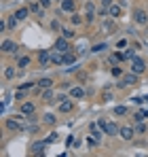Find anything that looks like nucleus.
Listing matches in <instances>:
<instances>
[{
    "label": "nucleus",
    "instance_id": "1",
    "mask_svg": "<svg viewBox=\"0 0 148 157\" xmlns=\"http://www.w3.org/2000/svg\"><path fill=\"white\" fill-rule=\"evenodd\" d=\"M140 83V75L135 72H129V75H123L121 81L117 83V89H123V87H131V85H138Z\"/></svg>",
    "mask_w": 148,
    "mask_h": 157
},
{
    "label": "nucleus",
    "instance_id": "2",
    "mask_svg": "<svg viewBox=\"0 0 148 157\" xmlns=\"http://www.w3.org/2000/svg\"><path fill=\"white\" fill-rule=\"evenodd\" d=\"M129 70L135 72V75H144V72H146V62H144L142 57L135 55V57L131 59V64H129Z\"/></svg>",
    "mask_w": 148,
    "mask_h": 157
},
{
    "label": "nucleus",
    "instance_id": "3",
    "mask_svg": "<svg viewBox=\"0 0 148 157\" xmlns=\"http://www.w3.org/2000/svg\"><path fill=\"white\" fill-rule=\"evenodd\" d=\"M19 51H21V47L15 40H4L2 43V53H11L13 57H19Z\"/></svg>",
    "mask_w": 148,
    "mask_h": 157
},
{
    "label": "nucleus",
    "instance_id": "4",
    "mask_svg": "<svg viewBox=\"0 0 148 157\" xmlns=\"http://www.w3.org/2000/svg\"><path fill=\"white\" fill-rule=\"evenodd\" d=\"M133 24L146 26L148 24V11H144V9H135V11H133Z\"/></svg>",
    "mask_w": 148,
    "mask_h": 157
},
{
    "label": "nucleus",
    "instance_id": "5",
    "mask_svg": "<svg viewBox=\"0 0 148 157\" xmlns=\"http://www.w3.org/2000/svg\"><path fill=\"white\" fill-rule=\"evenodd\" d=\"M38 66H40V68L53 66V62H51V49H43V51H38Z\"/></svg>",
    "mask_w": 148,
    "mask_h": 157
},
{
    "label": "nucleus",
    "instance_id": "6",
    "mask_svg": "<svg viewBox=\"0 0 148 157\" xmlns=\"http://www.w3.org/2000/svg\"><path fill=\"white\" fill-rule=\"evenodd\" d=\"M53 49H57V51H61V53H68V51H72V45H70V40H68V38L59 36V38L55 40Z\"/></svg>",
    "mask_w": 148,
    "mask_h": 157
},
{
    "label": "nucleus",
    "instance_id": "7",
    "mask_svg": "<svg viewBox=\"0 0 148 157\" xmlns=\"http://www.w3.org/2000/svg\"><path fill=\"white\" fill-rule=\"evenodd\" d=\"M57 110H59L61 115H66V113H72V110H74V102H72V98L68 96L66 100H61V102L57 104Z\"/></svg>",
    "mask_w": 148,
    "mask_h": 157
},
{
    "label": "nucleus",
    "instance_id": "8",
    "mask_svg": "<svg viewBox=\"0 0 148 157\" xmlns=\"http://www.w3.org/2000/svg\"><path fill=\"white\" fill-rule=\"evenodd\" d=\"M68 96H70L72 100H83V98L87 96V89H85L83 85H78V87H70V91H68Z\"/></svg>",
    "mask_w": 148,
    "mask_h": 157
},
{
    "label": "nucleus",
    "instance_id": "9",
    "mask_svg": "<svg viewBox=\"0 0 148 157\" xmlns=\"http://www.w3.org/2000/svg\"><path fill=\"white\" fill-rule=\"evenodd\" d=\"M4 130L6 132H24V125L17 119H4Z\"/></svg>",
    "mask_w": 148,
    "mask_h": 157
},
{
    "label": "nucleus",
    "instance_id": "10",
    "mask_svg": "<svg viewBox=\"0 0 148 157\" xmlns=\"http://www.w3.org/2000/svg\"><path fill=\"white\" fill-rule=\"evenodd\" d=\"M30 64H32V57H30V55H19V57H15V66H17L19 70L30 68Z\"/></svg>",
    "mask_w": 148,
    "mask_h": 157
},
{
    "label": "nucleus",
    "instance_id": "11",
    "mask_svg": "<svg viewBox=\"0 0 148 157\" xmlns=\"http://www.w3.org/2000/svg\"><path fill=\"white\" fill-rule=\"evenodd\" d=\"M59 11L72 15V13H76V2H74V0H61V9H59Z\"/></svg>",
    "mask_w": 148,
    "mask_h": 157
},
{
    "label": "nucleus",
    "instance_id": "12",
    "mask_svg": "<svg viewBox=\"0 0 148 157\" xmlns=\"http://www.w3.org/2000/svg\"><path fill=\"white\" fill-rule=\"evenodd\" d=\"M119 136H121L123 140H127V142H129V140H133V136H135V130H133L131 125H123V128H121V132H119Z\"/></svg>",
    "mask_w": 148,
    "mask_h": 157
},
{
    "label": "nucleus",
    "instance_id": "13",
    "mask_svg": "<svg viewBox=\"0 0 148 157\" xmlns=\"http://www.w3.org/2000/svg\"><path fill=\"white\" fill-rule=\"evenodd\" d=\"M40 100H43V102H49V104H53V100H55L53 87H47V89H40Z\"/></svg>",
    "mask_w": 148,
    "mask_h": 157
},
{
    "label": "nucleus",
    "instance_id": "14",
    "mask_svg": "<svg viewBox=\"0 0 148 157\" xmlns=\"http://www.w3.org/2000/svg\"><path fill=\"white\" fill-rule=\"evenodd\" d=\"M51 62H53V66H64V53L51 49Z\"/></svg>",
    "mask_w": 148,
    "mask_h": 157
},
{
    "label": "nucleus",
    "instance_id": "15",
    "mask_svg": "<svg viewBox=\"0 0 148 157\" xmlns=\"http://www.w3.org/2000/svg\"><path fill=\"white\" fill-rule=\"evenodd\" d=\"M19 110H21V115H34L36 113V104L34 102H21V106H19Z\"/></svg>",
    "mask_w": 148,
    "mask_h": 157
},
{
    "label": "nucleus",
    "instance_id": "16",
    "mask_svg": "<svg viewBox=\"0 0 148 157\" xmlns=\"http://www.w3.org/2000/svg\"><path fill=\"white\" fill-rule=\"evenodd\" d=\"M30 11H32V15H36V17H43V15H45V6H43L40 2H30Z\"/></svg>",
    "mask_w": 148,
    "mask_h": 157
},
{
    "label": "nucleus",
    "instance_id": "17",
    "mask_svg": "<svg viewBox=\"0 0 148 157\" xmlns=\"http://www.w3.org/2000/svg\"><path fill=\"white\" fill-rule=\"evenodd\" d=\"M119 132H121V128H119L114 121H108V123H106V130H104V134H108V136H119Z\"/></svg>",
    "mask_w": 148,
    "mask_h": 157
},
{
    "label": "nucleus",
    "instance_id": "18",
    "mask_svg": "<svg viewBox=\"0 0 148 157\" xmlns=\"http://www.w3.org/2000/svg\"><path fill=\"white\" fill-rule=\"evenodd\" d=\"M108 15H110L112 19H119V17L123 15V9H121V4H117V2H114V4L108 9Z\"/></svg>",
    "mask_w": 148,
    "mask_h": 157
},
{
    "label": "nucleus",
    "instance_id": "19",
    "mask_svg": "<svg viewBox=\"0 0 148 157\" xmlns=\"http://www.w3.org/2000/svg\"><path fill=\"white\" fill-rule=\"evenodd\" d=\"M45 147H47V140H43V142H34L30 149H32V153H34V155H45V151H43Z\"/></svg>",
    "mask_w": 148,
    "mask_h": 157
},
{
    "label": "nucleus",
    "instance_id": "20",
    "mask_svg": "<svg viewBox=\"0 0 148 157\" xmlns=\"http://www.w3.org/2000/svg\"><path fill=\"white\" fill-rule=\"evenodd\" d=\"M76 57H78V53H74V51L64 53V66H72V64H76Z\"/></svg>",
    "mask_w": 148,
    "mask_h": 157
},
{
    "label": "nucleus",
    "instance_id": "21",
    "mask_svg": "<svg viewBox=\"0 0 148 157\" xmlns=\"http://www.w3.org/2000/svg\"><path fill=\"white\" fill-rule=\"evenodd\" d=\"M30 13H32V11H30V6H21V9H17V11H15V15H17V19H19V21L28 19V17H30Z\"/></svg>",
    "mask_w": 148,
    "mask_h": 157
},
{
    "label": "nucleus",
    "instance_id": "22",
    "mask_svg": "<svg viewBox=\"0 0 148 157\" xmlns=\"http://www.w3.org/2000/svg\"><path fill=\"white\" fill-rule=\"evenodd\" d=\"M102 28H104L106 34H112L114 28H117V21H114V19H106V21H102Z\"/></svg>",
    "mask_w": 148,
    "mask_h": 157
},
{
    "label": "nucleus",
    "instance_id": "23",
    "mask_svg": "<svg viewBox=\"0 0 148 157\" xmlns=\"http://www.w3.org/2000/svg\"><path fill=\"white\" fill-rule=\"evenodd\" d=\"M36 83H38V89H47V87H53V78H51V77H43V78H38Z\"/></svg>",
    "mask_w": 148,
    "mask_h": 157
},
{
    "label": "nucleus",
    "instance_id": "24",
    "mask_svg": "<svg viewBox=\"0 0 148 157\" xmlns=\"http://www.w3.org/2000/svg\"><path fill=\"white\" fill-rule=\"evenodd\" d=\"M6 24H9V30H15V28L19 26V19H17V15H15V13H11V15L6 17Z\"/></svg>",
    "mask_w": 148,
    "mask_h": 157
},
{
    "label": "nucleus",
    "instance_id": "25",
    "mask_svg": "<svg viewBox=\"0 0 148 157\" xmlns=\"http://www.w3.org/2000/svg\"><path fill=\"white\" fill-rule=\"evenodd\" d=\"M15 68H17V66H6V68H4V81H13V78H15V75H17Z\"/></svg>",
    "mask_w": 148,
    "mask_h": 157
},
{
    "label": "nucleus",
    "instance_id": "26",
    "mask_svg": "<svg viewBox=\"0 0 148 157\" xmlns=\"http://www.w3.org/2000/svg\"><path fill=\"white\" fill-rule=\"evenodd\" d=\"M110 75H112L114 78H121V77L125 75V72H123V68H121V66L117 64V66H112V68H110Z\"/></svg>",
    "mask_w": 148,
    "mask_h": 157
},
{
    "label": "nucleus",
    "instance_id": "27",
    "mask_svg": "<svg viewBox=\"0 0 148 157\" xmlns=\"http://www.w3.org/2000/svg\"><path fill=\"white\" fill-rule=\"evenodd\" d=\"M61 36H64V38H68V40H70V38H74V36H76V32H74L72 28H61Z\"/></svg>",
    "mask_w": 148,
    "mask_h": 157
},
{
    "label": "nucleus",
    "instance_id": "28",
    "mask_svg": "<svg viewBox=\"0 0 148 157\" xmlns=\"http://www.w3.org/2000/svg\"><path fill=\"white\" fill-rule=\"evenodd\" d=\"M43 123H45V125H55V123H57V117H55V115H49V113H47V115L43 117Z\"/></svg>",
    "mask_w": 148,
    "mask_h": 157
},
{
    "label": "nucleus",
    "instance_id": "29",
    "mask_svg": "<svg viewBox=\"0 0 148 157\" xmlns=\"http://www.w3.org/2000/svg\"><path fill=\"white\" fill-rule=\"evenodd\" d=\"M127 113H129V108H127V106H123V104L114 106V115H117V117H125Z\"/></svg>",
    "mask_w": 148,
    "mask_h": 157
},
{
    "label": "nucleus",
    "instance_id": "30",
    "mask_svg": "<svg viewBox=\"0 0 148 157\" xmlns=\"http://www.w3.org/2000/svg\"><path fill=\"white\" fill-rule=\"evenodd\" d=\"M87 78H89V72H85V70L76 72V81H78L80 85H85V83H87Z\"/></svg>",
    "mask_w": 148,
    "mask_h": 157
},
{
    "label": "nucleus",
    "instance_id": "31",
    "mask_svg": "<svg viewBox=\"0 0 148 157\" xmlns=\"http://www.w3.org/2000/svg\"><path fill=\"white\" fill-rule=\"evenodd\" d=\"M49 30H51V32H61L59 19H51V21H49Z\"/></svg>",
    "mask_w": 148,
    "mask_h": 157
},
{
    "label": "nucleus",
    "instance_id": "32",
    "mask_svg": "<svg viewBox=\"0 0 148 157\" xmlns=\"http://www.w3.org/2000/svg\"><path fill=\"white\" fill-rule=\"evenodd\" d=\"M106 43H95L93 47H91V53H102V51H106Z\"/></svg>",
    "mask_w": 148,
    "mask_h": 157
},
{
    "label": "nucleus",
    "instance_id": "33",
    "mask_svg": "<svg viewBox=\"0 0 148 157\" xmlns=\"http://www.w3.org/2000/svg\"><path fill=\"white\" fill-rule=\"evenodd\" d=\"M146 117H148V110H138V113L133 115V121L138 123V121H144Z\"/></svg>",
    "mask_w": 148,
    "mask_h": 157
},
{
    "label": "nucleus",
    "instance_id": "34",
    "mask_svg": "<svg viewBox=\"0 0 148 157\" xmlns=\"http://www.w3.org/2000/svg\"><path fill=\"white\" fill-rule=\"evenodd\" d=\"M70 21H72L74 26H80V24H83V15H78V13H72V15H70Z\"/></svg>",
    "mask_w": 148,
    "mask_h": 157
},
{
    "label": "nucleus",
    "instance_id": "35",
    "mask_svg": "<svg viewBox=\"0 0 148 157\" xmlns=\"http://www.w3.org/2000/svg\"><path fill=\"white\" fill-rule=\"evenodd\" d=\"M85 11H87V13H98L95 2H91V0H89V2H85Z\"/></svg>",
    "mask_w": 148,
    "mask_h": 157
},
{
    "label": "nucleus",
    "instance_id": "36",
    "mask_svg": "<svg viewBox=\"0 0 148 157\" xmlns=\"http://www.w3.org/2000/svg\"><path fill=\"white\" fill-rule=\"evenodd\" d=\"M133 130H135V134H146V125H144V123H142V121H138V123H135V128H133Z\"/></svg>",
    "mask_w": 148,
    "mask_h": 157
},
{
    "label": "nucleus",
    "instance_id": "37",
    "mask_svg": "<svg viewBox=\"0 0 148 157\" xmlns=\"http://www.w3.org/2000/svg\"><path fill=\"white\" fill-rule=\"evenodd\" d=\"M95 123H98V128H99V130L104 132V130H106V123H108V119H106V117H99Z\"/></svg>",
    "mask_w": 148,
    "mask_h": 157
},
{
    "label": "nucleus",
    "instance_id": "38",
    "mask_svg": "<svg viewBox=\"0 0 148 157\" xmlns=\"http://www.w3.org/2000/svg\"><path fill=\"white\" fill-rule=\"evenodd\" d=\"M112 98H114V94H112V91H104V94H102V102H110Z\"/></svg>",
    "mask_w": 148,
    "mask_h": 157
},
{
    "label": "nucleus",
    "instance_id": "39",
    "mask_svg": "<svg viewBox=\"0 0 148 157\" xmlns=\"http://www.w3.org/2000/svg\"><path fill=\"white\" fill-rule=\"evenodd\" d=\"M25 132H30V134H38V132H40V125H36V123H34V125H28Z\"/></svg>",
    "mask_w": 148,
    "mask_h": 157
},
{
    "label": "nucleus",
    "instance_id": "40",
    "mask_svg": "<svg viewBox=\"0 0 148 157\" xmlns=\"http://www.w3.org/2000/svg\"><path fill=\"white\" fill-rule=\"evenodd\" d=\"M123 55H125V59H133L135 57V49H127Z\"/></svg>",
    "mask_w": 148,
    "mask_h": 157
},
{
    "label": "nucleus",
    "instance_id": "41",
    "mask_svg": "<svg viewBox=\"0 0 148 157\" xmlns=\"http://www.w3.org/2000/svg\"><path fill=\"white\" fill-rule=\"evenodd\" d=\"M114 4V0H99V6H104V9H110Z\"/></svg>",
    "mask_w": 148,
    "mask_h": 157
},
{
    "label": "nucleus",
    "instance_id": "42",
    "mask_svg": "<svg viewBox=\"0 0 148 157\" xmlns=\"http://www.w3.org/2000/svg\"><path fill=\"white\" fill-rule=\"evenodd\" d=\"M15 100H17V102H24V100H25V94H24V89H19V91L15 94Z\"/></svg>",
    "mask_w": 148,
    "mask_h": 157
},
{
    "label": "nucleus",
    "instance_id": "43",
    "mask_svg": "<svg viewBox=\"0 0 148 157\" xmlns=\"http://www.w3.org/2000/svg\"><path fill=\"white\" fill-rule=\"evenodd\" d=\"M106 15H108V9L99 6V9H98V17H106Z\"/></svg>",
    "mask_w": 148,
    "mask_h": 157
},
{
    "label": "nucleus",
    "instance_id": "44",
    "mask_svg": "<svg viewBox=\"0 0 148 157\" xmlns=\"http://www.w3.org/2000/svg\"><path fill=\"white\" fill-rule=\"evenodd\" d=\"M38 2H40V4H43L45 9H49L51 4H53V0H38Z\"/></svg>",
    "mask_w": 148,
    "mask_h": 157
},
{
    "label": "nucleus",
    "instance_id": "45",
    "mask_svg": "<svg viewBox=\"0 0 148 157\" xmlns=\"http://www.w3.org/2000/svg\"><path fill=\"white\" fill-rule=\"evenodd\" d=\"M57 138H59V136H57V134H51L49 138H47V144H49V142H55V140H57Z\"/></svg>",
    "mask_w": 148,
    "mask_h": 157
},
{
    "label": "nucleus",
    "instance_id": "46",
    "mask_svg": "<svg viewBox=\"0 0 148 157\" xmlns=\"http://www.w3.org/2000/svg\"><path fill=\"white\" fill-rule=\"evenodd\" d=\"M117 47H119V49H125V47H127V40H119V45H117Z\"/></svg>",
    "mask_w": 148,
    "mask_h": 157
},
{
    "label": "nucleus",
    "instance_id": "47",
    "mask_svg": "<svg viewBox=\"0 0 148 157\" xmlns=\"http://www.w3.org/2000/svg\"><path fill=\"white\" fill-rule=\"evenodd\" d=\"M53 2H57V0H53ZM59 2H61V0H59Z\"/></svg>",
    "mask_w": 148,
    "mask_h": 157
}]
</instances>
